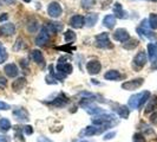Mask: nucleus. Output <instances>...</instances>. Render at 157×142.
Here are the masks:
<instances>
[{"label":"nucleus","mask_w":157,"mask_h":142,"mask_svg":"<svg viewBox=\"0 0 157 142\" xmlns=\"http://www.w3.org/2000/svg\"><path fill=\"white\" fill-rule=\"evenodd\" d=\"M96 46L99 49H112L113 45L109 39V34L106 32H103L101 34L96 36Z\"/></svg>","instance_id":"obj_1"},{"label":"nucleus","mask_w":157,"mask_h":142,"mask_svg":"<svg viewBox=\"0 0 157 142\" xmlns=\"http://www.w3.org/2000/svg\"><path fill=\"white\" fill-rule=\"evenodd\" d=\"M113 115L110 114H102V115H97L92 118V123L94 126H103V124H108L111 123V121H113Z\"/></svg>","instance_id":"obj_2"},{"label":"nucleus","mask_w":157,"mask_h":142,"mask_svg":"<svg viewBox=\"0 0 157 142\" xmlns=\"http://www.w3.org/2000/svg\"><path fill=\"white\" fill-rule=\"evenodd\" d=\"M48 40H50V33H48L46 26H44V27H41V30H40L37 38H36V44L38 46H44Z\"/></svg>","instance_id":"obj_3"},{"label":"nucleus","mask_w":157,"mask_h":142,"mask_svg":"<svg viewBox=\"0 0 157 142\" xmlns=\"http://www.w3.org/2000/svg\"><path fill=\"white\" fill-rule=\"evenodd\" d=\"M47 13L52 18H59L63 13V10H62V6L57 1H52L47 7Z\"/></svg>","instance_id":"obj_4"},{"label":"nucleus","mask_w":157,"mask_h":142,"mask_svg":"<svg viewBox=\"0 0 157 142\" xmlns=\"http://www.w3.org/2000/svg\"><path fill=\"white\" fill-rule=\"evenodd\" d=\"M143 83H144L143 78H136L132 79V81H128V82H124L122 84V89H124V90H136L140 87H142Z\"/></svg>","instance_id":"obj_5"},{"label":"nucleus","mask_w":157,"mask_h":142,"mask_svg":"<svg viewBox=\"0 0 157 142\" xmlns=\"http://www.w3.org/2000/svg\"><path fill=\"white\" fill-rule=\"evenodd\" d=\"M82 105L84 107V109L90 114V115H94V116H97V115H102V114H105V111L94 105V103H86V102H83Z\"/></svg>","instance_id":"obj_6"},{"label":"nucleus","mask_w":157,"mask_h":142,"mask_svg":"<svg viewBox=\"0 0 157 142\" xmlns=\"http://www.w3.org/2000/svg\"><path fill=\"white\" fill-rule=\"evenodd\" d=\"M113 39L121 43H125L130 39V34L125 29H117L113 33Z\"/></svg>","instance_id":"obj_7"},{"label":"nucleus","mask_w":157,"mask_h":142,"mask_svg":"<svg viewBox=\"0 0 157 142\" xmlns=\"http://www.w3.org/2000/svg\"><path fill=\"white\" fill-rule=\"evenodd\" d=\"M102 69V64L98 61H90L86 64V71L90 75H97L99 73V71Z\"/></svg>","instance_id":"obj_8"},{"label":"nucleus","mask_w":157,"mask_h":142,"mask_svg":"<svg viewBox=\"0 0 157 142\" xmlns=\"http://www.w3.org/2000/svg\"><path fill=\"white\" fill-rule=\"evenodd\" d=\"M132 62H134V65L137 68V69L143 68V66L147 64V55H145V52H144V51L138 52L137 55L135 56V58Z\"/></svg>","instance_id":"obj_9"},{"label":"nucleus","mask_w":157,"mask_h":142,"mask_svg":"<svg viewBox=\"0 0 157 142\" xmlns=\"http://www.w3.org/2000/svg\"><path fill=\"white\" fill-rule=\"evenodd\" d=\"M16 33V26L12 23H6L2 24L0 26V34H4V36H12Z\"/></svg>","instance_id":"obj_10"},{"label":"nucleus","mask_w":157,"mask_h":142,"mask_svg":"<svg viewBox=\"0 0 157 142\" xmlns=\"http://www.w3.org/2000/svg\"><path fill=\"white\" fill-rule=\"evenodd\" d=\"M142 96H143V93H141V94H136V95H134V96H131V97L129 98V108H131V109L141 108Z\"/></svg>","instance_id":"obj_11"},{"label":"nucleus","mask_w":157,"mask_h":142,"mask_svg":"<svg viewBox=\"0 0 157 142\" xmlns=\"http://www.w3.org/2000/svg\"><path fill=\"white\" fill-rule=\"evenodd\" d=\"M73 70L72 65L69 63H58L57 64V71L58 73L63 75V76H66V75H70Z\"/></svg>","instance_id":"obj_12"},{"label":"nucleus","mask_w":157,"mask_h":142,"mask_svg":"<svg viewBox=\"0 0 157 142\" xmlns=\"http://www.w3.org/2000/svg\"><path fill=\"white\" fill-rule=\"evenodd\" d=\"M84 22H85L84 17L79 16V14H75L73 17H71L70 25L75 29H82L83 25H84Z\"/></svg>","instance_id":"obj_13"},{"label":"nucleus","mask_w":157,"mask_h":142,"mask_svg":"<svg viewBox=\"0 0 157 142\" xmlns=\"http://www.w3.org/2000/svg\"><path fill=\"white\" fill-rule=\"evenodd\" d=\"M4 71H5V73H6L7 77H17L18 73H19L18 66L13 63H10V64H7V65H5Z\"/></svg>","instance_id":"obj_14"},{"label":"nucleus","mask_w":157,"mask_h":142,"mask_svg":"<svg viewBox=\"0 0 157 142\" xmlns=\"http://www.w3.org/2000/svg\"><path fill=\"white\" fill-rule=\"evenodd\" d=\"M113 13H115V16L117 17V18H119V19H125V18H128V13L123 10L122 5H121L119 2H116V4L113 5Z\"/></svg>","instance_id":"obj_15"},{"label":"nucleus","mask_w":157,"mask_h":142,"mask_svg":"<svg viewBox=\"0 0 157 142\" xmlns=\"http://www.w3.org/2000/svg\"><path fill=\"white\" fill-rule=\"evenodd\" d=\"M148 55H149V59L151 62H155L157 58V45L150 43L148 44Z\"/></svg>","instance_id":"obj_16"},{"label":"nucleus","mask_w":157,"mask_h":142,"mask_svg":"<svg viewBox=\"0 0 157 142\" xmlns=\"http://www.w3.org/2000/svg\"><path fill=\"white\" fill-rule=\"evenodd\" d=\"M103 25L106 27V29H113L115 27V25H116V17L115 16H106L104 18V20H103Z\"/></svg>","instance_id":"obj_17"},{"label":"nucleus","mask_w":157,"mask_h":142,"mask_svg":"<svg viewBox=\"0 0 157 142\" xmlns=\"http://www.w3.org/2000/svg\"><path fill=\"white\" fill-rule=\"evenodd\" d=\"M31 57L37 64H39V65L44 64V56H43L41 51H39V50H33L31 52Z\"/></svg>","instance_id":"obj_18"},{"label":"nucleus","mask_w":157,"mask_h":142,"mask_svg":"<svg viewBox=\"0 0 157 142\" xmlns=\"http://www.w3.org/2000/svg\"><path fill=\"white\" fill-rule=\"evenodd\" d=\"M63 24L62 23H56V22H50L47 23L46 25V29L48 31L51 32H60L63 31Z\"/></svg>","instance_id":"obj_19"},{"label":"nucleus","mask_w":157,"mask_h":142,"mask_svg":"<svg viewBox=\"0 0 157 142\" xmlns=\"http://www.w3.org/2000/svg\"><path fill=\"white\" fill-rule=\"evenodd\" d=\"M26 85V79L24 77H20V78H17L13 83H12V88L14 91H20L21 89H24Z\"/></svg>","instance_id":"obj_20"},{"label":"nucleus","mask_w":157,"mask_h":142,"mask_svg":"<svg viewBox=\"0 0 157 142\" xmlns=\"http://www.w3.org/2000/svg\"><path fill=\"white\" fill-rule=\"evenodd\" d=\"M13 116L19 121H25V120L29 118V112L25 109H17V110L13 111Z\"/></svg>","instance_id":"obj_21"},{"label":"nucleus","mask_w":157,"mask_h":142,"mask_svg":"<svg viewBox=\"0 0 157 142\" xmlns=\"http://www.w3.org/2000/svg\"><path fill=\"white\" fill-rule=\"evenodd\" d=\"M97 20H98V14L97 13H90L85 18V25L87 27H92L94 24L97 23Z\"/></svg>","instance_id":"obj_22"},{"label":"nucleus","mask_w":157,"mask_h":142,"mask_svg":"<svg viewBox=\"0 0 157 142\" xmlns=\"http://www.w3.org/2000/svg\"><path fill=\"white\" fill-rule=\"evenodd\" d=\"M121 77H122V75H121L117 70H110L104 75V78L108 79V81H117V79H119Z\"/></svg>","instance_id":"obj_23"},{"label":"nucleus","mask_w":157,"mask_h":142,"mask_svg":"<svg viewBox=\"0 0 157 142\" xmlns=\"http://www.w3.org/2000/svg\"><path fill=\"white\" fill-rule=\"evenodd\" d=\"M26 27H27V31L31 32V33L36 32L37 31V29H38V20L34 19V18H30V19L27 20Z\"/></svg>","instance_id":"obj_24"},{"label":"nucleus","mask_w":157,"mask_h":142,"mask_svg":"<svg viewBox=\"0 0 157 142\" xmlns=\"http://www.w3.org/2000/svg\"><path fill=\"white\" fill-rule=\"evenodd\" d=\"M149 100V103H148V105L145 108V114H149L151 111H154L157 107V96H152Z\"/></svg>","instance_id":"obj_25"},{"label":"nucleus","mask_w":157,"mask_h":142,"mask_svg":"<svg viewBox=\"0 0 157 142\" xmlns=\"http://www.w3.org/2000/svg\"><path fill=\"white\" fill-rule=\"evenodd\" d=\"M138 44H140V41H138L137 39H135V38H130L128 41L123 43V47L126 49V50H132V49H135L136 46H138Z\"/></svg>","instance_id":"obj_26"},{"label":"nucleus","mask_w":157,"mask_h":142,"mask_svg":"<svg viewBox=\"0 0 157 142\" xmlns=\"http://www.w3.org/2000/svg\"><path fill=\"white\" fill-rule=\"evenodd\" d=\"M11 122L8 121L7 118H0V130L1 132H8L11 129Z\"/></svg>","instance_id":"obj_27"},{"label":"nucleus","mask_w":157,"mask_h":142,"mask_svg":"<svg viewBox=\"0 0 157 142\" xmlns=\"http://www.w3.org/2000/svg\"><path fill=\"white\" fill-rule=\"evenodd\" d=\"M129 114H130V109L126 105H121L118 108V115L122 118H128L129 117Z\"/></svg>","instance_id":"obj_28"},{"label":"nucleus","mask_w":157,"mask_h":142,"mask_svg":"<svg viewBox=\"0 0 157 142\" xmlns=\"http://www.w3.org/2000/svg\"><path fill=\"white\" fill-rule=\"evenodd\" d=\"M69 102V100L64 96V95H60L58 98H56V101H53L52 102V104L53 105H56V107H63L64 104H66V103Z\"/></svg>","instance_id":"obj_29"},{"label":"nucleus","mask_w":157,"mask_h":142,"mask_svg":"<svg viewBox=\"0 0 157 142\" xmlns=\"http://www.w3.org/2000/svg\"><path fill=\"white\" fill-rule=\"evenodd\" d=\"M64 39L66 43H71L73 40H76V33L72 31V30H67L64 33Z\"/></svg>","instance_id":"obj_30"},{"label":"nucleus","mask_w":157,"mask_h":142,"mask_svg":"<svg viewBox=\"0 0 157 142\" xmlns=\"http://www.w3.org/2000/svg\"><path fill=\"white\" fill-rule=\"evenodd\" d=\"M148 22H149L150 29H152V30H157V14L156 13H151V14L149 16Z\"/></svg>","instance_id":"obj_31"},{"label":"nucleus","mask_w":157,"mask_h":142,"mask_svg":"<svg viewBox=\"0 0 157 142\" xmlns=\"http://www.w3.org/2000/svg\"><path fill=\"white\" fill-rule=\"evenodd\" d=\"M80 4H82V7L89 10V8L94 7V4H96V0H80Z\"/></svg>","instance_id":"obj_32"},{"label":"nucleus","mask_w":157,"mask_h":142,"mask_svg":"<svg viewBox=\"0 0 157 142\" xmlns=\"http://www.w3.org/2000/svg\"><path fill=\"white\" fill-rule=\"evenodd\" d=\"M7 57H8V53H7V51H6V49L4 46H0V64L6 62Z\"/></svg>","instance_id":"obj_33"},{"label":"nucleus","mask_w":157,"mask_h":142,"mask_svg":"<svg viewBox=\"0 0 157 142\" xmlns=\"http://www.w3.org/2000/svg\"><path fill=\"white\" fill-rule=\"evenodd\" d=\"M134 142H145V137L141 134V133H136L134 135Z\"/></svg>","instance_id":"obj_34"},{"label":"nucleus","mask_w":157,"mask_h":142,"mask_svg":"<svg viewBox=\"0 0 157 142\" xmlns=\"http://www.w3.org/2000/svg\"><path fill=\"white\" fill-rule=\"evenodd\" d=\"M45 81H46L47 84H57V78H56V77H53L52 75H48V76H46Z\"/></svg>","instance_id":"obj_35"},{"label":"nucleus","mask_w":157,"mask_h":142,"mask_svg":"<svg viewBox=\"0 0 157 142\" xmlns=\"http://www.w3.org/2000/svg\"><path fill=\"white\" fill-rule=\"evenodd\" d=\"M14 128H16V141L17 142H25V140H24L23 139V135L20 134V132H19V130H18V128H17V127H14Z\"/></svg>","instance_id":"obj_36"},{"label":"nucleus","mask_w":157,"mask_h":142,"mask_svg":"<svg viewBox=\"0 0 157 142\" xmlns=\"http://www.w3.org/2000/svg\"><path fill=\"white\" fill-rule=\"evenodd\" d=\"M7 85V81L5 77H2V76H0V89H5Z\"/></svg>","instance_id":"obj_37"},{"label":"nucleus","mask_w":157,"mask_h":142,"mask_svg":"<svg viewBox=\"0 0 157 142\" xmlns=\"http://www.w3.org/2000/svg\"><path fill=\"white\" fill-rule=\"evenodd\" d=\"M24 132H25V134H27V135L33 134V129H32L31 126H25V127H24Z\"/></svg>","instance_id":"obj_38"},{"label":"nucleus","mask_w":157,"mask_h":142,"mask_svg":"<svg viewBox=\"0 0 157 142\" xmlns=\"http://www.w3.org/2000/svg\"><path fill=\"white\" fill-rule=\"evenodd\" d=\"M11 107L8 105L7 103H5V102H1L0 101V110H8Z\"/></svg>","instance_id":"obj_39"},{"label":"nucleus","mask_w":157,"mask_h":142,"mask_svg":"<svg viewBox=\"0 0 157 142\" xmlns=\"http://www.w3.org/2000/svg\"><path fill=\"white\" fill-rule=\"evenodd\" d=\"M150 122L154 123V124H157V112H154V114L150 116Z\"/></svg>","instance_id":"obj_40"},{"label":"nucleus","mask_w":157,"mask_h":142,"mask_svg":"<svg viewBox=\"0 0 157 142\" xmlns=\"http://www.w3.org/2000/svg\"><path fill=\"white\" fill-rule=\"evenodd\" d=\"M113 136H116V132H111L109 134L104 135V140H110V139H113Z\"/></svg>","instance_id":"obj_41"},{"label":"nucleus","mask_w":157,"mask_h":142,"mask_svg":"<svg viewBox=\"0 0 157 142\" xmlns=\"http://www.w3.org/2000/svg\"><path fill=\"white\" fill-rule=\"evenodd\" d=\"M57 49L58 50H63V51H67V52H71L73 50V47H69V46H58Z\"/></svg>","instance_id":"obj_42"},{"label":"nucleus","mask_w":157,"mask_h":142,"mask_svg":"<svg viewBox=\"0 0 157 142\" xmlns=\"http://www.w3.org/2000/svg\"><path fill=\"white\" fill-rule=\"evenodd\" d=\"M0 142H10V137L6 135H0Z\"/></svg>","instance_id":"obj_43"},{"label":"nucleus","mask_w":157,"mask_h":142,"mask_svg":"<svg viewBox=\"0 0 157 142\" xmlns=\"http://www.w3.org/2000/svg\"><path fill=\"white\" fill-rule=\"evenodd\" d=\"M7 19H8V14H7V13H2V14L0 16V23L5 22V20H7Z\"/></svg>","instance_id":"obj_44"},{"label":"nucleus","mask_w":157,"mask_h":142,"mask_svg":"<svg viewBox=\"0 0 157 142\" xmlns=\"http://www.w3.org/2000/svg\"><path fill=\"white\" fill-rule=\"evenodd\" d=\"M2 1H4L6 5H14L17 2V0H2Z\"/></svg>","instance_id":"obj_45"},{"label":"nucleus","mask_w":157,"mask_h":142,"mask_svg":"<svg viewBox=\"0 0 157 142\" xmlns=\"http://www.w3.org/2000/svg\"><path fill=\"white\" fill-rule=\"evenodd\" d=\"M38 141H39V142H51L50 140L45 139V137H39V139H38Z\"/></svg>","instance_id":"obj_46"},{"label":"nucleus","mask_w":157,"mask_h":142,"mask_svg":"<svg viewBox=\"0 0 157 142\" xmlns=\"http://www.w3.org/2000/svg\"><path fill=\"white\" fill-rule=\"evenodd\" d=\"M152 69H157V61L152 62Z\"/></svg>","instance_id":"obj_47"},{"label":"nucleus","mask_w":157,"mask_h":142,"mask_svg":"<svg viewBox=\"0 0 157 142\" xmlns=\"http://www.w3.org/2000/svg\"><path fill=\"white\" fill-rule=\"evenodd\" d=\"M23 1H25V2H30L31 0H23Z\"/></svg>","instance_id":"obj_48"},{"label":"nucleus","mask_w":157,"mask_h":142,"mask_svg":"<svg viewBox=\"0 0 157 142\" xmlns=\"http://www.w3.org/2000/svg\"><path fill=\"white\" fill-rule=\"evenodd\" d=\"M151 1H157V0H151Z\"/></svg>","instance_id":"obj_49"},{"label":"nucleus","mask_w":157,"mask_h":142,"mask_svg":"<svg viewBox=\"0 0 157 142\" xmlns=\"http://www.w3.org/2000/svg\"><path fill=\"white\" fill-rule=\"evenodd\" d=\"M80 142H87V141H80Z\"/></svg>","instance_id":"obj_50"}]
</instances>
